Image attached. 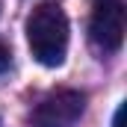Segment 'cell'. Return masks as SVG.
Segmentation results:
<instances>
[{
	"label": "cell",
	"instance_id": "6da1fadb",
	"mask_svg": "<svg viewBox=\"0 0 127 127\" xmlns=\"http://www.w3.org/2000/svg\"><path fill=\"white\" fill-rule=\"evenodd\" d=\"M27 41L35 56V62L56 68L65 62L68 53V18L62 6L56 3H41L35 6L27 18Z\"/></svg>",
	"mask_w": 127,
	"mask_h": 127
},
{
	"label": "cell",
	"instance_id": "7a4b0ae2",
	"mask_svg": "<svg viewBox=\"0 0 127 127\" xmlns=\"http://www.w3.org/2000/svg\"><path fill=\"white\" fill-rule=\"evenodd\" d=\"M86 109V95L77 89H59L50 92L35 103L30 115L32 127H74Z\"/></svg>",
	"mask_w": 127,
	"mask_h": 127
},
{
	"label": "cell",
	"instance_id": "3957f363",
	"mask_svg": "<svg viewBox=\"0 0 127 127\" xmlns=\"http://www.w3.org/2000/svg\"><path fill=\"white\" fill-rule=\"evenodd\" d=\"M89 38L106 53L118 50L124 44V3L118 0L95 3L92 21H89Z\"/></svg>",
	"mask_w": 127,
	"mask_h": 127
},
{
	"label": "cell",
	"instance_id": "277c9868",
	"mask_svg": "<svg viewBox=\"0 0 127 127\" xmlns=\"http://www.w3.org/2000/svg\"><path fill=\"white\" fill-rule=\"evenodd\" d=\"M9 62H12V50H9V44L0 38V74L9 68Z\"/></svg>",
	"mask_w": 127,
	"mask_h": 127
},
{
	"label": "cell",
	"instance_id": "5b68a950",
	"mask_svg": "<svg viewBox=\"0 0 127 127\" xmlns=\"http://www.w3.org/2000/svg\"><path fill=\"white\" fill-rule=\"evenodd\" d=\"M95 3H103V0H95ZM118 3H124V0H118Z\"/></svg>",
	"mask_w": 127,
	"mask_h": 127
}]
</instances>
